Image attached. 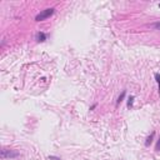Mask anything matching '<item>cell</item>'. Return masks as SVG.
I'll list each match as a JSON object with an SVG mask.
<instances>
[{
	"instance_id": "6da1fadb",
	"label": "cell",
	"mask_w": 160,
	"mask_h": 160,
	"mask_svg": "<svg viewBox=\"0 0 160 160\" xmlns=\"http://www.w3.org/2000/svg\"><path fill=\"white\" fill-rule=\"evenodd\" d=\"M55 13V9L54 8H48L45 10H41L39 14H36L35 16V21H44L46 19H49L50 16H53Z\"/></svg>"
},
{
	"instance_id": "7a4b0ae2",
	"label": "cell",
	"mask_w": 160,
	"mask_h": 160,
	"mask_svg": "<svg viewBox=\"0 0 160 160\" xmlns=\"http://www.w3.org/2000/svg\"><path fill=\"white\" fill-rule=\"evenodd\" d=\"M20 156V153L14 149H6L4 148L1 150V159H16Z\"/></svg>"
},
{
	"instance_id": "3957f363",
	"label": "cell",
	"mask_w": 160,
	"mask_h": 160,
	"mask_svg": "<svg viewBox=\"0 0 160 160\" xmlns=\"http://www.w3.org/2000/svg\"><path fill=\"white\" fill-rule=\"evenodd\" d=\"M48 39V34L43 33V31H38L36 35H35V40L38 43H44L45 40Z\"/></svg>"
},
{
	"instance_id": "277c9868",
	"label": "cell",
	"mask_w": 160,
	"mask_h": 160,
	"mask_svg": "<svg viewBox=\"0 0 160 160\" xmlns=\"http://www.w3.org/2000/svg\"><path fill=\"white\" fill-rule=\"evenodd\" d=\"M134 99H135V96H134V95H130L129 98H128V104H126L128 109H131V108H133V105H134Z\"/></svg>"
},
{
	"instance_id": "5b68a950",
	"label": "cell",
	"mask_w": 160,
	"mask_h": 160,
	"mask_svg": "<svg viewBox=\"0 0 160 160\" xmlns=\"http://www.w3.org/2000/svg\"><path fill=\"white\" fill-rule=\"evenodd\" d=\"M125 95H126V90H123V93L119 95V98H118V100H117V105H119L121 101H123L124 98H125Z\"/></svg>"
},
{
	"instance_id": "8992f818",
	"label": "cell",
	"mask_w": 160,
	"mask_h": 160,
	"mask_svg": "<svg viewBox=\"0 0 160 160\" xmlns=\"http://www.w3.org/2000/svg\"><path fill=\"white\" fill-rule=\"evenodd\" d=\"M153 138H154V133H151L148 138H146V140H145V146H149L150 144H151V142H153Z\"/></svg>"
},
{
	"instance_id": "52a82bcc",
	"label": "cell",
	"mask_w": 160,
	"mask_h": 160,
	"mask_svg": "<svg viewBox=\"0 0 160 160\" xmlns=\"http://www.w3.org/2000/svg\"><path fill=\"white\" fill-rule=\"evenodd\" d=\"M154 78H155L156 84H158V90H159V94H160V74L159 73H155L154 74Z\"/></svg>"
},
{
	"instance_id": "ba28073f",
	"label": "cell",
	"mask_w": 160,
	"mask_h": 160,
	"mask_svg": "<svg viewBox=\"0 0 160 160\" xmlns=\"http://www.w3.org/2000/svg\"><path fill=\"white\" fill-rule=\"evenodd\" d=\"M151 28H154L155 30H160V21H156V23L151 24Z\"/></svg>"
},
{
	"instance_id": "9c48e42d",
	"label": "cell",
	"mask_w": 160,
	"mask_h": 160,
	"mask_svg": "<svg viewBox=\"0 0 160 160\" xmlns=\"http://www.w3.org/2000/svg\"><path fill=\"white\" fill-rule=\"evenodd\" d=\"M48 159H49V160H61L60 158H58V156H54V155H49Z\"/></svg>"
},
{
	"instance_id": "30bf717a",
	"label": "cell",
	"mask_w": 160,
	"mask_h": 160,
	"mask_svg": "<svg viewBox=\"0 0 160 160\" xmlns=\"http://www.w3.org/2000/svg\"><path fill=\"white\" fill-rule=\"evenodd\" d=\"M155 150H160V138L158 139V143H156V145H155Z\"/></svg>"
},
{
	"instance_id": "8fae6325",
	"label": "cell",
	"mask_w": 160,
	"mask_h": 160,
	"mask_svg": "<svg viewBox=\"0 0 160 160\" xmlns=\"http://www.w3.org/2000/svg\"><path fill=\"white\" fill-rule=\"evenodd\" d=\"M96 106H98V104H94V105H92V106H90V110H94V109H95Z\"/></svg>"
},
{
	"instance_id": "7c38bea8",
	"label": "cell",
	"mask_w": 160,
	"mask_h": 160,
	"mask_svg": "<svg viewBox=\"0 0 160 160\" xmlns=\"http://www.w3.org/2000/svg\"><path fill=\"white\" fill-rule=\"evenodd\" d=\"M158 6H159V8H160V3H159V4H158Z\"/></svg>"
}]
</instances>
